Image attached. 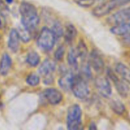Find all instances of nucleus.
I'll return each mask as SVG.
<instances>
[{
  "label": "nucleus",
  "mask_w": 130,
  "mask_h": 130,
  "mask_svg": "<svg viewBox=\"0 0 130 130\" xmlns=\"http://www.w3.org/2000/svg\"><path fill=\"white\" fill-rule=\"evenodd\" d=\"M55 63L51 59H46L40 66L38 72L41 76L44 77V83L48 85L53 82L52 74L55 70Z\"/></svg>",
  "instance_id": "5"
},
{
  "label": "nucleus",
  "mask_w": 130,
  "mask_h": 130,
  "mask_svg": "<svg viewBox=\"0 0 130 130\" xmlns=\"http://www.w3.org/2000/svg\"><path fill=\"white\" fill-rule=\"evenodd\" d=\"M88 63L97 73L102 74L104 72V62L102 57L95 51L91 52Z\"/></svg>",
  "instance_id": "10"
},
{
  "label": "nucleus",
  "mask_w": 130,
  "mask_h": 130,
  "mask_svg": "<svg viewBox=\"0 0 130 130\" xmlns=\"http://www.w3.org/2000/svg\"><path fill=\"white\" fill-rule=\"evenodd\" d=\"M116 71L121 77L130 85V69L123 63H118L116 67Z\"/></svg>",
  "instance_id": "16"
},
{
  "label": "nucleus",
  "mask_w": 130,
  "mask_h": 130,
  "mask_svg": "<svg viewBox=\"0 0 130 130\" xmlns=\"http://www.w3.org/2000/svg\"><path fill=\"white\" fill-rule=\"evenodd\" d=\"M40 61V57L35 52H30L28 53L27 57V62L32 67L38 66Z\"/></svg>",
  "instance_id": "19"
},
{
  "label": "nucleus",
  "mask_w": 130,
  "mask_h": 130,
  "mask_svg": "<svg viewBox=\"0 0 130 130\" xmlns=\"http://www.w3.org/2000/svg\"><path fill=\"white\" fill-rule=\"evenodd\" d=\"M73 75L71 72H66L59 79L58 83L60 87L64 90L68 91L70 89L71 90Z\"/></svg>",
  "instance_id": "14"
},
{
  "label": "nucleus",
  "mask_w": 130,
  "mask_h": 130,
  "mask_svg": "<svg viewBox=\"0 0 130 130\" xmlns=\"http://www.w3.org/2000/svg\"><path fill=\"white\" fill-rule=\"evenodd\" d=\"M81 72L82 74L85 77H91V71H90V66L88 63H84L81 66Z\"/></svg>",
  "instance_id": "25"
},
{
  "label": "nucleus",
  "mask_w": 130,
  "mask_h": 130,
  "mask_svg": "<svg viewBox=\"0 0 130 130\" xmlns=\"http://www.w3.org/2000/svg\"><path fill=\"white\" fill-rule=\"evenodd\" d=\"M95 0H79V3L83 6H90L94 3Z\"/></svg>",
  "instance_id": "27"
},
{
  "label": "nucleus",
  "mask_w": 130,
  "mask_h": 130,
  "mask_svg": "<svg viewBox=\"0 0 130 130\" xmlns=\"http://www.w3.org/2000/svg\"><path fill=\"white\" fill-rule=\"evenodd\" d=\"M26 81L28 85H29L30 86H37L39 83V77L38 75L31 74L29 75L28 77H27Z\"/></svg>",
  "instance_id": "24"
},
{
  "label": "nucleus",
  "mask_w": 130,
  "mask_h": 130,
  "mask_svg": "<svg viewBox=\"0 0 130 130\" xmlns=\"http://www.w3.org/2000/svg\"><path fill=\"white\" fill-rule=\"evenodd\" d=\"M110 30L116 35L125 36H129L130 35V22H125L116 25L110 29Z\"/></svg>",
  "instance_id": "13"
},
{
  "label": "nucleus",
  "mask_w": 130,
  "mask_h": 130,
  "mask_svg": "<svg viewBox=\"0 0 130 130\" xmlns=\"http://www.w3.org/2000/svg\"><path fill=\"white\" fill-rule=\"evenodd\" d=\"M95 86L99 92L105 98L111 95L112 88L109 80L104 77L99 76L95 79Z\"/></svg>",
  "instance_id": "6"
},
{
  "label": "nucleus",
  "mask_w": 130,
  "mask_h": 130,
  "mask_svg": "<svg viewBox=\"0 0 130 130\" xmlns=\"http://www.w3.org/2000/svg\"><path fill=\"white\" fill-rule=\"evenodd\" d=\"M108 75L114 83L115 87L119 95L123 97H126L129 91V88L124 81H121L111 70L108 71Z\"/></svg>",
  "instance_id": "7"
},
{
  "label": "nucleus",
  "mask_w": 130,
  "mask_h": 130,
  "mask_svg": "<svg viewBox=\"0 0 130 130\" xmlns=\"http://www.w3.org/2000/svg\"><path fill=\"white\" fill-rule=\"evenodd\" d=\"M89 130H97L96 124H94V123H91L90 126V128H89Z\"/></svg>",
  "instance_id": "29"
},
{
  "label": "nucleus",
  "mask_w": 130,
  "mask_h": 130,
  "mask_svg": "<svg viewBox=\"0 0 130 130\" xmlns=\"http://www.w3.org/2000/svg\"><path fill=\"white\" fill-rule=\"evenodd\" d=\"M76 53H77V56L81 57L83 60L86 58V55L88 54V49L86 48V46L83 41H80L77 46V50H76Z\"/></svg>",
  "instance_id": "21"
},
{
  "label": "nucleus",
  "mask_w": 130,
  "mask_h": 130,
  "mask_svg": "<svg viewBox=\"0 0 130 130\" xmlns=\"http://www.w3.org/2000/svg\"><path fill=\"white\" fill-rule=\"evenodd\" d=\"M117 7L115 0H109L95 8L93 11L94 15L96 17H103L109 13L112 10Z\"/></svg>",
  "instance_id": "8"
},
{
  "label": "nucleus",
  "mask_w": 130,
  "mask_h": 130,
  "mask_svg": "<svg viewBox=\"0 0 130 130\" xmlns=\"http://www.w3.org/2000/svg\"><path fill=\"white\" fill-rule=\"evenodd\" d=\"M18 33H19L20 38L23 41L27 42L30 40V31H29L28 29H27L24 25H23V27H20L19 28V32H18Z\"/></svg>",
  "instance_id": "22"
},
{
  "label": "nucleus",
  "mask_w": 130,
  "mask_h": 130,
  "mask_svg": "<svg viewBox=\"0 0 130 130\" xmlns=\"http://www.w3.org/2000/svg\"><path fill=\"white\" fill-rule=\"evenodd\" d=\"M81 115L82 112L78 105H73L70 107L67 117L68 130H83Z\"/></svg>",
  "instance_id": "2"
},
{
  "label": "nucleus",
  "mask_w": 130,
  "mask_h": 130,
  "mask_svg": "<svg viewBox=\"0 0 130 130\" xmlns=\"http://www.w3.org/2000/svg\"><path fill=\"white\" fill-rule=\"evenodd\" d=\"M65 52H66L65 47L63 46H60L55 52V58L57 60H62L64 57Z\"/></svg>",
  "instance_id": "26"
},
{
  "label": "nucleus",
  "mask_w": 130,
  "mask_h": 130,
  "mask_svg": "<svg viewBox=\"0 0 130 130\" xmlns=\"http://www.w3.org/2000/svg\"><path fill=\"white\" fill-rule=\"evenodd\" d=\"M71 90L75 96L79 99H86L90 93L87 83L82 76H80L73 77Z\"/></svg>",
  "instance_id": "3"
},
{
  "label": "nucleus",
  "mask_w": 130,
  "mask_h": 130,
  "mask_svg": "<svg viewBox=\"0 0 130 130\" xmlns=\"http://www.w3.org/2000/svg\"><path fill=\"white\" fill-rule=\"evenodd\" d=\"M110 107L116 114L121 115L125 111L124 105L119 100H112L110 103Z\"/></svg>",
  "instance_id": "20"
},
{
  "label": "nucleus",
  "mask_w": 130,
  "mask_h": 130,
  "mask_svg": "<svg viewBox=\"0 0 130 130\" xmlns=\"http://www.w3.org/2000/svg\"><path fill=\"white\" fill-rule=\"evenodd\" d=\"M52 32H53V34H54L55 37L56 38H59L62 36L63 34V28H62V25L59 22H57L54 24L53 27V29H52Z\"/></svg>",
  "instance_id": "23"
},
{
  "label": "nucleus",
  "mask_w": 130,
  "mask_h": 130,
  "mask_svg": "<svg viewBox=\"0 0 130 130\" xmlns=\"http://www.w3.org/2000/svg\"><path fill=\"white\" fill-rule=\"evenodd\" d=\"M77 54L76 53V50L71 49L69 51L67 55V60H68V63L71 67L72 68L77 69V67H78V63H77Z\"/></svg>",
  "instance_id": "18"
},
{
  "label": "nucleus",
  "mask_w": 130,
  "mask_h": 130,
  "mask_svg": "<svg viewBox=\"0 0 130 130\" xmlns=\"http://www.w3.org/2000/svg\"><path fill=\"white\" fill-rule=\"evenodd\" d=\"M1 20H0V25H1Z\"/></svg>",
  "instance_id": "32"
},
{
  "label": "nucleus",
  "mask_w": 130,
  "mask_h": 130,
  "mask_svg": "<svg viewBox=\"0 0 130 130\" xmlns=\"http://www.w3.org/2000/svg\"><path fill=\"white\" fill-rule=\"evenodd\" d=\"M22 25L30 32L35 30L39 22L36 8L34 5L27 2L22 3L20 6Z\"/></svg>",
  "instance_id": "1"
},
{
  "label": "nucleus",
  "mask_w": 130,
  "mask_h": 130,
  "mask_svg": "<svg viewBox=\"0 0 130 130\" xmlns=\"http://www.w3.org/2000/svg\"><path fill=\"white\" fill-rule=\"evenodd\" d=\"M11 66V60L7 53H4L0 61V74L5 76L8 74Z\"/></svg>",
  "instance_id": "15"
},
{
  "label": "nucleus",
  "mask_w": 130,
  "mask_h": 130,
  "mask_svg": "<svg viewBox=\"0 0 130 130\" xmlns=\"http://www.w3.org/2000/svg\"><path fill=\"white\" fill-rule=\"evenodd\" d=\"M125 40L127 43H129L130 44V35L127 36L125 37Z\"/></svg>",
  "instance_id": "30"
},
{
  "label": "nucleus",
  "mask_w": 130,
  "mask_h": 130,
  "mask_svg": "<svg viewBox=\"0 0 130 130\" xmlns=\"http://www.w3.org/2000/svg\"><path fill=\"white\" fill-rule=\"evenodd\" d=\"M130 20V7L118 11L109 18V21L112 24H123Z\"/></svg>",
  "instance_id": "9"
},
{
  "label": "nucleus",
  "mask_w": 130,
  "mask_h": 130,
  "mask_svg": "<svg viewBox=\"0 0 130 130\" xmlns=\"http://www.w3.org/2000/svg\"><path fill=\"white\" fill-rule=\"evenodd\" d=\"M55 42V37L52 30L47 27L43 28L38 37V46L44 50H50L53 48Z\"/></svg>",
  "instance_id": "4"
},
{
  "label": "nucleus",
  "mask_w": 130,
  "mask_h": 130,
  "mask_svg": "<svg viewBox=\"0 0 130 130\" xmlns=\"http://www.w3.org/2000/svg\"><path fill=\"white\" fill-rule=\"evenodd\" d=\"M6 1H7L8 3H10L12 2L13 0H6Z\"/></svg>",
  "instance_id": "31"
},
{
  "label": "nucleus",
  "mask_w": 130,
  "mask_h": 130,
  "mask_svg": "<svg viewBox=\"0 0 130 130\" xmlns=\"http://www.w3.org/2000/svg\"><path fill=\"white\" fill-rule=\"evenodd\" d=\"M129 63H130V59H129Z\"/></svg>",
  "instance_id": "33"
},
{
  "label": "nucleus",
  "mask_w": 130,
  "mask_h": 130,
  "mask_svg": "<svg viewBox=\"0 0 130 130\" xmlns=\"http://www.w3.org/2000/svg\"><path fill=\"white\" fill-rule=\"evenodd\" d=\"M77 36V30L72 24H69L66 27L65 30V39L68 43H71Z\"/></svg>",
  "instance_id": "17"
},
{
  "label": "nucleus",
  "mask_w": 130,
  "mask_h": 130,
  "mask_svg": "<svg viewBox=\"0 0 130 130\" xmlns=\"http://www.w3.org/2000/svg\"><path fill=\"white\" fill-rule=\"evenodd\" d=\"M19 41H20V37L17 30L16 29H12L10 31V36H9L8 45L9 48L13 52H16L19 50Z\"/></svg>",
  "instance_id": "12"
},
{
  "label": "nucleus",
  "mask_w": 130,
  "mask_h": 130,
  "mask_svg": "<svg viewBox=\"0 0 130 130\" xmlns=\"http://www.w3.org/2000/svg\"><path fill=\"white\" fill-rule=\"evenodd\" d=\"M44 96L50 104L57 105L62 100V94L58 90L55 88H48L44 91Z\"/></svg>",
  "instance_id": "11"
},
{
  "label": "nucleus",
  "mask_w": 130,
  "mask_h": 130,
  "mask_svg": "<svg viewBox=\"0 0 130 130\" xmlns=\"http://www.w3.org/2000/svg\"><path fill=\"white\" fill-rule=\"evenodd\" d=\"M115 2L116 3L117 6H122V5H124L129 3L130 0H115Z\"/></svg>",
  "instance_id": "28"
}]
</instances>
